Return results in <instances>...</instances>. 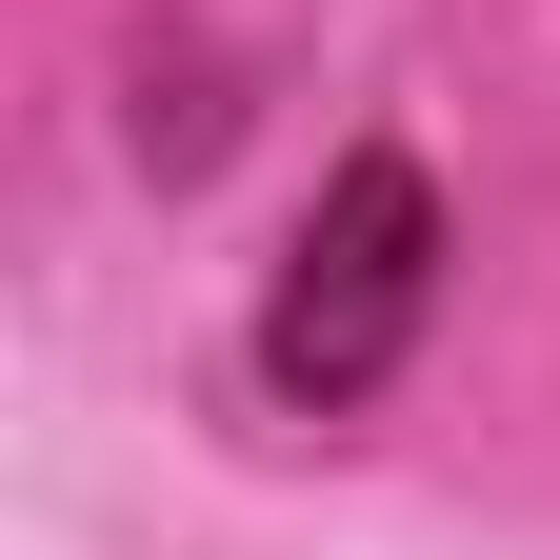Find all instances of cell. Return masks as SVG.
<instances>
[{
	"instance_id": "6da1fadb",
	"label": "cell",
	"mask_w": 560,
	"mask_h": 560,
	"mask_svg": "<svg viewBox=\"0 0 560 560\" xmlns=\"http://www.w3.org/2000/svg\"><path fill=\"white\" fill-rule=\"evenodd\" d=\"M420 301H441V200H420V161H340L320 221H301V260H280V301H260V381L301 420L381 400L400 340H420Z\"/></svg>"
}]
</instances>
